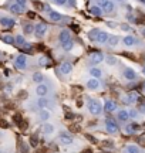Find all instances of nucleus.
Wrapping results in <instances>:
<instances>
[{
    "label": "nucleus",
    "mask_w": 145,
    "mask_h": 153,
    "mask_svg": "<svg viewBox=\"0 0 145 153\" xmlns=\"http://www.w3.org/2000/svg\"><path fill=\"white\" fill-rule=\"evenodd\" d=\"M53 3L57 4V6H64L67 3V0H53Z\"/></svg>",
    "instance_id": "e433bc0d"
},
{
    "label": "nucleus",
    "mask_w": 145,
    "mask_h": 153,
    "mask_svg": "<svg viewBox=\"0 0 145 153\" xmlns=\"http://www.w3.org/2000/svg\"><path fill=\"white\" fill-rule=\"evenodd\" d=\"M61 47H63V50H64V51H71L72 47H74V41L70 38V40L64 41V43L61 44Z\"/></svg>",
    "instance_id": "a878e982"
},
{
    "label": "nucleus",
    "mask_w": 145,
    "mask_h": 153,
    "mask_svg": "<svg viewBox=\"0 0 145 153\" xmlns=\"http://www.w3.org/2000/svg\"><path fill=\"white\" fill-rule=\"evenodd\" d=\"M33 81H34V84H43L44 75H43L41 73H34V74H33Z\"/></svg>",
    "instance_id": "c756f323"
},
{
    "label": "nucleus",
    "mask_w": 145,
    "mask_h": 153,
    "mask_svg": "<svg viewBox=\"0 0 145 153\" xmlns=\"http://www.w3.org/2000/svg\"><path fill=\"white\" fill-rule=\"evenodd\" d=\"M104 58H105V55H104L103 53H98V51H94V53L90 54V63L94 64V65L101 64V63L104 61Z\"/></svg>",
    "instance_id": "20e7f679"
},
{
    "label": "nucleus",
    "mask_w": 145,
    "mask_h": 153,
    "mask_svg": "<svg viewBox=\"0 0 145 153\" xmlns=\"http://www.w3.org/2000/svg\"><path fill=\"white\" fill-rule=\"evenodd\" d=\"M115 109H117V104H115L114 101L107 99V101L104 102V111H105V112H114Z\"/></svg>",
    "instance_id": "ddd939ff"
},
{
    "label": "nucleus",
    "mask_w": 145,
    "mask_h": 153,
    "mask_svg": "<svg viewBox=\"0 0 145 153\" xmlns=\"http://www.w3.org/2000/svg\"><path fill=\"white\" fill-rule=\"evenodd\" d=\"M121 30H122V31H130L131 27H130L128 24H121Z\"/></svg>",
    "instance_id": "58836bf2"
},
{
    "label": "nucleus",
    "mask_w": 145,
    "mask_h": 153,
    "mask_svg": "<svg viewBox=\"0 0 145 153\" xmlns=\"http://www.w3.org/2000/svg\"><path fill=\"white\" fill-rule=\"evenodd\" d=\"M87 106H88V111L91 115H100L103 112V105L98 99H88Z\"/></svg>",
    "instance_id": "f257e3e1"
},
{
    "label": "nucleus",
    "mask_w": 145,
    "mask_h": 153,
    "mask_svg": "<svg viewBox=\"0 0 145 153\" xmlns=\"http://www.w3.org/2000/svg\"><path fill=\"white\" fill-rule=\"evenodd\" d=\"M117 118H118L121 122H127V120L130 119V114H128V111H125V109H121V111H118Z\"/></svg>",
    "instance_id": "412c9836"
},
{
    "label": "nucleus",
    "mask_w": 145,
    "mask_h": 153,
    "mask_svg": "<svg viewBox=\"0 0 145 153\" xmlns=\"http://www.w3.org/2000/svg\"><path fill=\"white\" fill-rule=\"evenodd\" d=\"M128 114H130V118H137L138 112H137V109H131V111H128Z\"/></svg>",
    "instance_id": "4c0bfd02"
},
{
    "label": "nucleus",
    "mask_w": 145,
    "mask_h": 153,
    "mask_svg": "<svg viewBox=\"0 0 145 153\" xmlns=\"http://www.w3.org/2000/svg\"><path fill=\"white\" fill-rule=\"evenodd\" d=\"M142 74L145 75V67H142Z\"/></svg>",
    "instance_id": "c03bdc74"
},
{
    "label": "nucleus",
    "mask_w": 145,
    "mask_h": 153,
    "mask_svg": "<svg viewBox=\"0 0 145 153\" xmlns=\"http://www.w3.org/2000/svg\"><path fill=\"white\" fill-rule=\"evenodd\" d=\"M23 33H24V34H32V33H34V26H33V24H26L24 29H23Z\"/></svg>",
    "instance_id": "7c9ffc66"
},
{
    "label": "nucleus",
    "mask_w": 145,
    "mask_h": 153,
    "mask_svg": "<svg viewBox=\"0 0 145 153\" xmlns=\"http://www.w3.org/2000/svg\"><path fill=\"white\" fill-rule=\"evenodd\" d=\"M9 10H10L11 13H14V14H19V13H23V11L26 10V7H21V6H19L17 3H14V4H10V6H9Z\"/></svg>",
    "instance_id": "f3484780"
},
{
    "label": "nucleus",
    "mask_w": 145,
    "mask_h": 153,
    "mask_svg": "<svg viewBox=\"0 0 145 153\" xmlns=\"http://www.w3.org/2000/svg\"><path fill=\"white\" fill-rule=\"evenodd\" d=\"M38 119L40 120H48L50 119V112L47 111V109H40V112H38Z\"/></svg>",
    "instance_id": "b1692460"
},
{
    "label": "nucleus",
    "mask_w": 145,
    "mask_h": 153,
    "mask_svg": "<svg viewBox=\"0 0 145 153\" xmlns=\"http://www.w3.org/2000/svg\"><path fill=\"white\" fill-rule=\"evenodd\" d=\"M1 41L6 43V44H13V43H14V37H11V36L7 34V36H3V37H1Z\"/></svg>",
    "instance_id": "f704fd0d"
},
{
    "label": "nucleus",
    "mask_w": 145,
    "mask_h": 153,
    "mask_svg": "<svg viewBox=\"0 0 145 153\" xmlns=\"http://www.w3.org/2000/svg\"><path fill=\"white\" fill-rule=\"evenodd\" d=\"M14 43H16L17 45H24V44H26V40L20 34V36H16V37H14Z\"/></svg>",
    "instance_id": "473e14b6"
},
{
    "label": "nucleus",
    "mask_w": 145,
    "mask_h": 153,
    "mask_svg": "<svg viewBox=\"0 0 145 153\" xmlns=\"http://www.w3.org/2000/svg\"><path fill=\"white\" fill-rule=\"evenodd\" d=\"M90 13H91L93 16L98 17V16H101V14H103V10H101L98 6H91V7H90Z\"/></svg>",
    "instance_id": "cd10ccee"
},
{
    "label": "nucleus",
    "mask_w": 145,
    "mask_h": 153,
    "mask_svg": "<svg viewBox=\"0 0 145 153\" xmlns=\"http://www.w3.org/2000/svg\"><path fill=\"white\" fill-rule=\"evenodd\" d=\"M100 31H101V30H98V29H93V30H90V33H88L90 41H97V37H98Z\"/></svg>",
    "instance_id": "393cba45"
},
{
    "label": "nucleus",
    "mask_w": 145,
    "mask_h": 153,
    "mask_svg": "<svg viewBox=\"0 0 145 153\" xmlns=\"http://www.w3.org/2000/svg\"><path fill=\"white\" fill-rule=\"evenodd\" d=\"M48 19L51 20V21H61L63 20V16H61V13H58V11H48Z\"/></svg>",
    "instance_id": "2eb2a0df"
},
{
    "label": "nucleus",
    "mask_w": 145,
    "mask_h": 153,
    "mask_svg": "<svg viewBox=\"0 0 145 153\" xmlns=\"http://www.w3.org/2000/svg\"><path fill=\"white\" fill-rule=\"evenodd\" d=\"M46 33H47V26L44 24V23H38L34 26V36L37 38H41L46 36Z\"/></svg>",
    "instance_id": "39448f33"
},
{
    "label": "nucleus",
    "mask_w": 145,
    "mask_h": 153,
    "mask_svg": "<svg viewBox=\"0 0 145 153\" xmlns=\"http://www.w3.org/2000/svg\"><path fill=\"white\" fill-rule=\"evenodd\" d=\"M58 140L61 145H71L72 143V136H70L68 133H60Z\"/></svg>",
    "instance_id": "9b49d317"
},
{
    "label": "nucleus",
    "mask_w": 145,
    "mask_h": 153,
    "mask_svg": "<svg viewBox=\"0 0 145 153\" xmlns=\"http://www.w3.org/2000/svg\"><path fill=\"white\" fill-rule=\"evenodd\" d=\"M108 38H109V34L107 31H100V34H98V37H97V43H98V44H107Z\"/></svg>",
    "instance_id": "dca6fc26"
},
{
    "label": "nucleus",
    "mask_w": 145,
    "mask_h": 153,
    "mask_svg": "<svg viewBox=\"0 0 145 153\" xmlns=\"http://www.w3.org/2000/svg\"><path fill=\"white\" fill-rule=\"evenodd\" d=\"M122 101H124V104H134V102H137L138 101V94L137 92H130L128 95H125L124 98H122Z\"/></svg>",
    "instance_id": "6e6552de"
},
{
    "label": "nucleus",
    "mask_w": 145,
    "mask_h": 153,
    "mask_svg": "<svg viewBox=\"0 0 145 153\" xmlns=\"http://www.w3.org/2000/svg\"><path fill=\"white\" fill-rule=\"evenodd\" d=\"M124 152L125 153H141V149H140L137 145H128V146H125Z\"/></svg>",
    "instance_id": "5701e85b"
},
{
    "label": "nucleus",
    "mask_w": 145,
    "mask_h": 153,
    "mask_svg": "<svg viewBox=\"0 0 145 153\" xmlns=\"http://www.w3.org/2000/svg\"><path fill=\"white\" fill-rule=\"evenodd\" d=\"M122 43L127 47H132V45L137 44V38L134 37V36H125V37L122 38Z\"/></svg>",
    "instance_id": "4468645a"
},
{
    "label": "nucleus",
    "mask_w": 145,
    "mask_h": 153,
    "mask_svg": "<svg viewBox=\"0 0 145 153\" xmlns=\"http://www.w3.org/2000/svg\"><path fill=\"white\" fill-rule=\"evenodd\" d=\"M0 138H3V132L1 130H0Z\"/></svg>",
    "instance_id": "a18cd8bd"
},
{
    "label": "nucleus",
    "mask_w": 145,
    "mask_h": 153,
    "mask_svg": "<svg viewBox=\"0 0 145 153\" xmlns=\"http://www.w3.org/2000/svg\"><path fill=\"white\" fill-rule=\"evenodd\" d=\"M142 88H144V91H145V82H144V84H142Z\"/></svg>",
    "instance_id": "49530a36"
},
{
    "label": "nucleus",
    "mask_w": 145,
    "mask_h": 153,
    "mask_svg": "<svg viewBox=\"0 0 145 153\" xmlns=\"http://www.w3.org/2000/svg\"><path fill=\"white\" fill-rule=\"evenodd\" d=\"M67 40H70V31H68V30H61L60 34H58V41L63 44V43L67 41Z\"/></svg>",
    "instance_id": "aec40b11"
},
{
    "label": "nucleus",
    "mask_w": 145,
    "mask_h": 153,
    "mask_svg": "<svg viewBox=\"0 0 145 153\" xmlns=\"http://www.w3.org/2000/svg\"><path fill=\"white\" fill-rule=\"evenodd\" d=\"M90 74H91V78H100V76L103 75V71L100 70V68H97V67H93L91 70H90Z\"/></svg>",
    "instance_id": "bb28decb"
},
{
    "label": "nucleus",
    "mask_w": 145,
    "mask_h": 153,
    "mask_svg": "<svg viewBox=\"0 0 145 153\" xmlns=\"http://www.w3.org/2000/svg\"><path fill=\"white\" fill-rule=\"evenodd\" d=\"M87 88L91 89V91L98 89V88H100V81H98L97 78H90V79L87 81Z\"/></svg>",
    "instance_id": "9d476101"
},
{
    "label": "nucleus",
    "mask_w": 145,
    "mask_h": 153,
    "mask_svg": "<svg viewBox=\"0 0 145 153\" xmlns=\"http://www.w3.org/2000/svg\"><path fill=\"white\" fill-rule=\"evenodd\" d=\"M14 67L17 70H24L27 67V55H24V54L17 55L16 60H14Z\"/></svg>",
    "instance_id": "7ed1b4c3"
},
{
    "label": "nucleus",
    "mask_w": 145,
    "mask_h": 153,
    "mask_svg": "<svg viewBox=\"0 0 145 153\" xmlns=\"http://www.w3.org/2000/svg\"><path fill=\"white\" fill-rule=\"evenodd\" d=\"M68 3H70V6H72V7H75V0H68Z\"/></svg>",
    "instance_id": "79ce46f5"
},
{
    "label": "nucleus",
    "mask_w": 145,
    "mask_h": 153,
    "mask_svg": "<svg viewBox=\"0 0 145 153\" xmlns=\"http://www.w3.org/2000/svg\"><path fill=\"white\" fill-rule=\"evenodd\" d=\"M0 24L1 26H4V27H11V26H14L16 24V21L13 20V19H9V17H1L0 19Z\"/></svg>",
    "instance_id": "4be33fe9"
},
{
    "label": "nucleus",
    "mask_w": 145,
    "mask_h": 153,
    "mask_svg": "<svg viewBox=\"0 0 145 153\" xmlns=\"http://www.w3.org/2000/svg\"><path fill=\"white\" fill-rule=\"evenodd\" d=\"M97 6L105 13H111L114 10V7H115L112 0H97Z\"/></svg>",
    "instance_id": "f03ea898"
},
{
    "label": "nucleus",
    "mask_w": 145,
    "mask_h": 153,
    "mask_svg": "<svg viewBox=\"0 0 145 153\" xmlns=\"http://www.w3.org/2000/svg\"><path fill=\"white\" fill-rule=\"evenodd\" d=\"M104 60H105V63H107L108 65H115V64H117V58L112 57V55H107Z\"/></svg>",
    "instance_id": "72a5a7b5"
},
{
    "label": "nucleus",
    "mask_w": 145,
    "mask_h": 153,
    "mask_svg": "<svg viewBox=\"0 0 145 153\" xmlns=\"http://www.w3.org/2000/svg\"><path fill=\"white\" fill-rule=\"evenodd\" d=\"M118 43H119V37L118 36H109L108 41H107V44H108L109 47H115Z\"/></svg>",
    "instance_id": "c85d7f7f"
},
{
    "label": "nucleus",
    "mask_w": 145,
    "mask_h": 153,
    "mask_svg": "<svg viewBox=\"0 0 145 153\" xmlns=\"http://www.w3.org/2000/svg\"><path fill=\"white\" fill-rule=\"evenodd\" d=\"M125 129H127V133H134L138 129V125H128Z\"/></svg>",
    "instance_id": "c9c22d12"
},
{
    "label": "nucleus",
    "mask_w": 145,
    "mask_h": 153,
    "mask_svg": "<svg viewBox=\"0 0 145 153\" xmlns=\"http://www.w3.org/2000/svg\"><path fill=\"white\" fill-rule=\"evenodd\" d=\"M141 1H144V3H145V0H141Z\"/></svg>",
    "instance_id": "de8ad7c7"
},
{
    "label": "nucleus",
    "mask_w": 145,
    "mask_h": 153,
    "mask_svg": "<svg viewBox=\"0 0 145 153\" xmlns=\"http://www.w3.org/2000/svg\"><path fill=\"white\" fill-rule=\"evenodd\" d=\"M48 63H50V61H48V58H47V57H44V55H41V57L38 58V65H40V67H47V65H48Z\"/></svg>",
    "instance_id": "2f4dec72"
},
{
    "label": "nucleus",
    "mask_w": 145,
    "mask_h": 153,
    "mask_svg": "<svg viewBox=\"0 0 145 153\" xmlns=\"http://www.w3.org/2000/svg\"><path fill=\"white\" fill-rule=\"evenodd\" d=\"M37 106H38L40 109H46L47 106H50V99H47L46 96L38 98V101H37Z\"/></svg>",
    "instance_id": "a211bd4d"
},
{
    "label": "nucleus",
    "mask_w": 145,
    "mask_h": 153,
    "mask_svg": "<svg viewBox=\"0 0 145 153\" xmlns=\"http://www.w3.org/2000/svg\"><path fill=\"white\" fill-rule=\"evenodd\" d=\"M71 71H72V64L70 61H64V63L61 64V67H60V73L64 74V75H67V74H70Z\"/></svg>",
    "instance_id": "1a4fd4ad"
},
{
    "label": "nucleus",
    "mask_w": 145,
    "mask_h": 153,
    "mask_svg": "<svg viewBox=\"0 0 145 153\" xmlns=\"http://www.w3.org/2000/svg\"><path fill=\"white\" fill-rule=\"evenodd\" d=\"M36 94L38 95V98H43L48 94V86L46 84H38L36 88Z\"/></svg>",
    "instance_id": "0eeeda50"
},
{
    "label": "nucleus",
    "mask_w": 145,
    "mask_h": 153,
    "mask_svg": "<svg viewBox=\"0 0 145 153\" xmlns=\"http://www.w3.org/2000/svg\"><path fill=\"white\" fill-rule=\"evenodd\" d=\"M141 34H142V36L145 37V29H142V30H141Z\"/></svg>",
    "instance_id": "37998d69"
},
{
    "label": "nucleus",
    "mask_w": 145,
    "mask_h": 153,
    "mask_svg": "<svg viewBox=\"0 0 145 153\" xmlns=\"http://www.w3.org/2000/svg\"><path fill=\"white\" fill-rule=\"evenodd\" d=\"M124 78L128 79V81H134L137 78V73L132 68H125L124 70Z\"/></svg>",
    "instance_id": "f8f14e48"
},
{
    "label": "nucleus",
    "mask_w": 145,
    "mask_h": 153,
    "mask_svg": "<svg viewBox=\"0 0 145 153\" xmlns=\"http://www.w3.org/2000/svg\"><path fill=\"white\" fill-rule=\"evenodd\" d=\"M43 133H44L46 136L54 133V125H51V123H44V125H43Z\"/></svg>",
    "instance_id": "6ab92c4d"
},
{
    "label": "nucleus",
    "mask_w": 145,
    "mask_h": 153,
    "mask_svg": "<svg viewBox=\"0 0 145 153\" xmlns=\"http://www.w3.org/2000/svg\"><path fill=\"white\" fill-rule=\"evenodd\" d=\"M16 3H17L19 6H21V7H26V3H27V0H16Z\"/></svg>",
    "instance_id": "ea45409f"
},
{
    "label": "nucleus",
    "mask_w": 145,
    "mask_h": 153,
    "mask_svg": "<svg viewBox=\"0 0 145 153\" xmlns=\"http://www.w3.org/2000/svg\"><path fill=\"white\" fill-rule=\"evenodd\" d=\"M105 129H107V132H109V133H117V132H118V125H117V122H115L114 119L107 118V119H105Z\"/></svg>",
    "instance_id": "423d86ee"
},
{
    "label": "nucleus",
    "mask_w": 145,
    "mask_h": 153,
    "mask_svg": "<svg viewBox=\"0 0 145 153\" xmlns=\"http://www.w3.org/2000/svg\"><path fill=\"white\" fill-rule=\"evenodd\" d=\"M21 150H24L23 153H27V150H29V148H27V145H26V143H23V145H21Z\"/></svg>",
    "instance_id": "a19ab883"
}]
</instances>
